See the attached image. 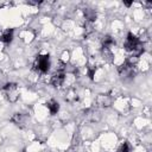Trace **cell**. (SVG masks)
Segmentation results:
<instances>
[{
    "label": "cell",
    "mask_w": 152,
    "mask_h": 152,
    "mask_svg": "<svg viewBox=\"0 0 152 152\" xmlns=\"http://www.w3.org/2000/svg\"><path fill=\"white\" fill-rule=\"evenodd\" d=\"M116 152H129V145H128V142L125 141L124 144H121Z\"/></svg>",
    "instance_id": "12"
},
{
    "label": "cell",
    "mask_w": 152,
    "mask_h": 152,
    "mask_svg": "<svg viewBox=\"0 0 152 152\" xmlns=\"http://www.w3.org/2000/svg\"><path fill=\"white\" fill-rule=\"evenodd\" d=\"M124 48L127 52H131L133 55V57H135V58H138L144 52V48H142L141 42L132 32H128L127 38H126L125 44H124Z\"/></svg>",
    "instance_id": "1"
},
{
    "label": "cell",
    "mask_w": 152,
    "mask_h": 152,
    "mask_svg": "<svg viewBox=\"0 0 152 152\" xmlns=\"http://www.w3.org/2000/svg\"><path fill=\"white\" fill-rule=\"evenodd\" d=\"M46 107H48L49 112H50L52 115H55V114L58 112V109H59V104H58V102H57V101H55V100L49 101V102L46 103Z\"/></svg>",
    "instance_id": "9"
},
{
    "label": "cell",
    "mask_w": 152,
    "mask_h": 152,
    "mask_svg": "<svg viewBox=\"0 0 152 152\" xmlns=\"http://www.w3.org/2000/svg\"><path fill=\"white\" fill-rule=\"evenodd\" d=\"M64 80H65V72L62 71V70H58L57 72H55L52 75L50 82H51V84L53 87H59V86H62V83L64 82Z\"/></svg>",
    "instance_id": "6"
},
{
    "label": "cell",
    "mask_w": 152,
    "mask_h": 152,
    "mask_svg": "<svg viewBox=\"0 0 152 152\" xmlns=\"http://www.w3.org/2000/svg\"><path fill=\"white\" fill-rule=\"evenodd\" d=\"M114 44H115V40L110 36H104L102 38V49H109Z\"/></svg>",
    "instance_id": "10"
},
{
    "label": "cell",
    "mask_w": 152,
    "mask_h": 152,
    "mask_svg": "<svg viewBox=\"0 0 152 152\" xmlns=\"http://www.w3.org/2000/svg\"><path fill=\"white\" fill-rule=\"evenodd\" d=\"M33 69L38 72L45 74L49 69H50V58L49 55H39L34 63H33Z\"/></svg>",
    "instance_id": "2"
},
{
    "label": "cell",
    "mask_w": 152,
    "mask_h": 152,
    "mask_svg": "<svg viewBox=\"0 0 152 152\" xmlns=\"http://www.w3.org/2000/svg\"><path fill=\"white\" fill-rule=\"evenodd\" d=\"M84 17H86V19L89 20V21H94V20L96 19V13H95L94 10L87 8V10H84Z\"/></svg>",
    "instance_id": "11"
},
{
    "label": "cell",
    "mask_w": 152,
    "mask_h": 152,
    "mask_svg": "<svg viewBox=\"0 0 152 152\" xmlns=\"http://www.w3.org/2000/svg\"><path fill=\"white\" fill-rule=\"evenodd\" d=\"M124 5L127 6V7H129V6L132 5V1H124Z\"/></svg>",
    "instance_id": "14"
},
{
    "label": "cell",
    "mask_w": 152,
    "mask_h": 152,
    "mask_svg": "<svg viewBox=\"0 0 152 152\" xmlns=\"http://www.w3.org/2000/svg\"><path fill=\"white\" fill-rule=\"evenodd\" d=\"M96 103L102 108H108L113 103V97L108 94H101L96 97Z\"/></svg>",
    "instance_id": "5"
},
{
    "label": "cell",
    "mask_w": 152,
    "mask_h": 152,
    "mask_svg": "<svg viewBox=\"0 0 152 152\" xmlns=\"http://www.w3.org/2000/svg\"><path fill=\"white\" fill-rule=\"evenodd\" d=\"M28 120H30L28 116L25 115V114H21V113H15V114H13L12 118H11V121H12L14 125L19 126V127H25V126L27 125Z\"/></svg>",
    "instance_id": "4"
},
{
    "label": "cell",
    "mask_w": 152,
    "mask_h": 152,
    "mask_svg": "<svg viewBox=\"0 0 152 152\" xmlns=\"http://www.w3.org/2000/svg\"><path fill=\"white\" fill-rule=\"evenodd\" d=\"M86 116H87V119L89 120V121H99L100 120V118H101V114L99 113V110H96V109H89L88 112H87V114H86Z\"/></svg>",
    "instance_id": "8"
},
{
    "label": "cell",
    "mask_w": 152,
    "mask_h": 152,
    "mask_svg": "<svg viewBox=\"0 0 152 152\" xmlns=\"http://www.w3.org/2000/svg\"><path fill=\"white\" fill-rule=\"evenodd\" d=\"M2 91H4L5 97L10 102H15L19 99V90H18V86L15 83H7V84H5L2 87Z\"/></svg>",
    "instance_id": "3"
},
{
    "label": "cell",
    "mask_w": 152,
    "mask_h": 152,
    "mask_svg": "<svg viewBox=\"0 0 152 152\" xmlns=\"http://www.w3.org/2000/svg\"><path fill=\"white\" fill-rule=\"evenodd\" d=\"M12 39H13V30L12 28L5 30L1 33V36H0V40L4 42V43H6V44H10L12 42Z\"/></svg>",
    "instance_id": "7"
},
{
    "label": "cell",
    "mask_w": 152,
    "mask_h": 152,
    "mask_svg": "<svg viewBox=\"0 0 152 152\" xmlns=\"http://www.w3.org/2000/svg\"><path fill=\"white\" fill-rule=\"evenodd\" d=\"M95 70H96V68H95V66H88V76H89L90 78H93V77H94Z\"/></svg>",
    "instance_id": "13"
}]
</instances>
